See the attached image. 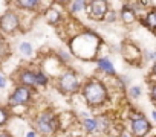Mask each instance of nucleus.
I'll return each mask as SVG.
<instances>
[{
  "label": "nucleus",
  "mask_w": 156,
  "mask_h": 137,
  "mask_svg": "<svg viewBox=\"0 0 156 137\" xmlns=\"http://www.w3.org/2000/svg\"><path fill=\"white\" fill-rule=\"evenodd\" d=\"M83 96L90 107H98L107 101V89L100 79H90L83 89Z\"/></svg>",
  "instance_id": "1"
},
{
  "label": "nucleus",
  "mask_w": 156,
  "mask_h": 137,
  "mask_svg": "<svg viewBox=\"0 0 156 137\" xmlns=\"http://www.w3.org/2000/svg\"><path fill=\"white\" fill-rule=\"evenodd\" d=\"M37 126L40 129V132L43 134H54L57 131V126H58V122L55 119V116H52L49 111L46 113H41L37 119Z\"/></svg>",
  "instance_id": "2"
},
{
  "label": "nucleus",
  "mask_w": 156,
  "mask_h": 137,
  "mask_svg": "<svg viewBox=\"0 0 156 137\" xmlns=\"http://www.w3.org/2000/svg\"><path fill=\"white\" fill-rule=\"evenodd\" d=\"M20 28V18L16 12L8 11L0 17V29L6 34H12Z\"/></svg>",
  "instance_id": "3"
},
{
  "label": "nucleus",
  "mask_w": 156,
  "mask_h": 137,
  "mask_svg": "<svg viewBox=\"0 0 156 137\" xmlns=\"http://www.w3.org/2000/svg\"><path fill=\"white\" fill-rule=\"evenodd\" d=\"M58 85H60V90L63 93H75L78 89H80V82H78L75 73H72V72H66L60 78Z\"/></svg>",
  "instance_id": "4"
},
{
  "label": "nucleus",
  "mask_w": 156,
  "mask_h": 137,
  "mask_svg": "<svg viewBox=\"0 0 156 137\" xmlns=\"http://www.w3.org/2000/svg\"><path fill=\"white\" fill-rule=\"evenodd\" d=\"M151 129L148 120L142 116H136V117H132V131L136 137H144L148 134V131Z\"/></svg>",
  "instance_id": "5"
},
{
  "label": "nucleus",
  "mask_w": 156,
  "mask_h": 137,
  "mask_svg": "<svg viewBox=\"0 0 156 137\" xmlns=\"http://www.w3.org/2000/svg\"><path fill=\"white\" fill-rule=\"evenodd\" d=\"M31 101V90L26 89V87H17L14 90V93L11 95L9 98V102L11 104H16V105H25Z\"/></svg>",
  "instance_id": "6"
},
{
  "label": "nucleus",
  "mask_w": 156,
  "mask_h": 137,
  "mask_svg": "<svg viewBox=\"0 0 156 137\" xmlns=\"http://www.w3.org/2000/svg\"><path fill=\"white\" fill-rule=\"evenodd\" d=\"M89 12H90L92 18L101 20V18H104V15L107 12V3L103 2V0H95V2H92L89 5Z\"/></svg>",
  "instance_id": "7"
},
{
  "label": "nucleus",
  "mask_w": 156,
  "mask_h": 137,
  "mask_svg": "<svg viewBox=\"0 0 156 137\" xmlns=\"http://www.w3.org/2000/svg\"><path fill=\"white\" fill-rule=\"evenodd\" d=\"M20 82H22V85L26 87V89L37 85V82H35V73L31 72V70H23V72L20 73Z\"/></svg>",
  "instance_id": "8"
},
{
  "label": "nucleus",
  "mask_w": 156,
  "mask_h": 137,
  "mask_svg": "<svg viewBox=\"0 0 156 137\" xmlns=\"http://www.w3.org/2000/svg\"><path fill=\"white\" fill-rule=\"evenodd\" d=\"M121 18H122L124 23H133V22L136 20V14H135V11H133L130 6L126 5V6L121 9Z\"/></svg>",
  "instance_id": "9"
},
{
  "label": "nucleus",
  "mask_w": 156,
  "mask_h": 137,
  "mask_svg": "<svg viewBox=\"0 0 156 137\" xmlns=\"http://www.w3.org/2000/svg\"><path fill=\"white\" fill-rule=\"evenodd\" d=\"M98 67L101 68L103 72H106V73H109V75H113L115 73V68H113V64L107 59V58H101V59H98Z\"/></svg>",
  "instance_id": "10"
},
{
  "label": "nucleus",
  "mask_w": 156,
  "mask_h": 137,
  "mask_svg": "<svg viewBox=\"0 0 156 137\" xmlns=\"http://www.w3.org/2000/svg\"><path fill=\"white\" fill-rule=\"evenodd\" d=\"M144 25H145L150 31H154V26H156V12H154V9H151V11L147 14Z\"/></svg>",
  "instance_id": "11"
},
{
  "label": "nucleus",
  "mask_w": 156,
  "mask_h": 137,
  "mask_svg": "<svg viewBox=\"0 0 156 137\" xmlns=\"http://www.w3.org/2000/svg\"><path fill=\"white\" fill-rule=\"evenodd\" d=\"M17 5L25 9H35L38 6V2L37 0H20V2H17Z\"/></svg>",
  "instance_id": "12"
},
{
  "label": "nucleus",
  "mask_w": 156,
  "mask_h": 137,
  "mask_svg": "<svg viewBox=\"0 0 156 137\" xmlns=\"http://www.w3.org/2000/svg\"><path fill=\"white\" fill-rule=\"evenodd\" d=\"M83 125H84V128H86V131H89V132H94L97 128H98V122L95 120V119H90V117H87V119H84V122H83Z\"/></svg>",
  "instance_id": "13"
},
{
  "label": "nucleus",
  "mask_w": 156,
  "mask_h": 137,
  "mask_svg": "<svg viewBox=\"0 0 156 137\" xmlns=\"http://www.w3.org/2000/svg\"><path fill=\"white\" fill-rule=\"evenodd\" d=\"M86 8V2H72L70 3V11L76 12V11H81Z\"/></svg>",
  "instance_id": "14"
},
{
  "label": "nucleus",
  "mask_w": 156,
  "mask_h": 137,
  "mask_svg": "<svg viewBox=\"0 0 156 137\" xmlns=\"http://www.w3.org/2000/svg\"><path fill=\"white\" fill-rule=\"evenodd\" d=\"M35 82H37V85H46L48 84V76L44 73H35Z\"/></svg>",
  "instance_id": "15"
},
{
  "label": "nucleus",
  "mask_w": 156,
  "mask_h": 137,
  "mask_svg": "<svg viewBox=\"0 0 156 137\" xmlns=\"http://www.w3.org/2000/svg\"><path fill=\"white\" fill-rule=\"evenodd\" d=\"M20 50H22L26 56H29V55L32 53V47H31L29 43H22V44H20Z\"/></svg>",
  "instance_id": "16"
},
{
  "label": "nucleus",
  "mask_w": 156,
  "mask_h": 137,
  "mask_svg": "<svg viewBox=\"0 0 156 137\" xmlns=\"http://www.w3.org/2000/svg\"><path fill=\"white\" fill-rule=\"evenodd\" d=\"M6 122H8V113H6L2 107H0V126L5 125Z\"/></svg>",
  "instance_id": "17"
},
{
  "label": "nucleus",
  "mask_w": 156,
  "mask_h": 137,
  "mask_svg": "<svg viewBox=\"0 0 156 137\" xmlns=\"http://www.w3.org/2000/svg\"><path fill=\"white\" fill-rule=\"evenodd\" d=\"M58 18H60V14H58L55 9H52V11L49 12V22H51V23H55Z\"/></svg>",
  "instance_id": "18"
},
{
  "label": "nucleus",
  "mask_w": 156,
  "mask_h": 137,
  "mask_svg": "<svg viewBox=\"0 0 156 137\" xmlns=\"http://www.w3.org/2000/svg\"><path fill=\"white\" fill-rule=\"evenodd\" d=\"M115 17H116V14L112 12V11H107L106 15H104V18H106L107 22H115Z\"/></svg>",
  "instance_id": "19"
},
{
  "label": "nucleus",
  "mask_w": 156,
  "mask_h": 137,
  "mask_svg": "<svg viewBox=\"0 0 156 137\" xmlns=\"http://www.w3.org/2000/svg\"><path fill=\"white\" fill-rule=\"evenodd\" d=\"M130 95H132L133 98H138V96L141 95V89H139V87H132V89H130Z\"/></svg>",
  "instance_id": "20"
},
{
  "label": "nucleus",
  "mask_w": 156,
  "mask_h": 137,
  "mask_svg": "<svg viewBox=\"0 0 156 137\" xmlns=\"http://www.w3.org/2000/svg\"><path fill=\"white\" fill-rule=\"evenodd\" d=\"M6 85V82H5V78L3 76H0V89H3Z\"/></svg>",
  "instance_id": "21"
},
{
  "label": "nucleus",
  "mask_w": 156,
  "mask_h": 137,
  "mask_svg": "<svg viewBox=\"0 0 156 137\" xmlns=\"http://www.w3.org/2000/svg\"><path fill=\"white\" fill-rule=\"evenodd\" d=\"M26 137H35V132L34 131H31V132H28V135Z\"/></svg>",
  "instance_id": "22"
},
{
  "label": "nucleus",
  "mask_w": 156,
  "mask_h": 137,
  "mask_svg": "<svg viewBox=\"0 0 156 137\" xmlns=\"http://www.w3.org/2000/svg\"><path fill=\"white\" fill-rule=\"evenodd\" d=\"M0 137H11V135L6 134V132H0Z\"/></svg>",
  "instance_id": "23"
},
{
  "label": "nucleus",
  "mask_w": 156,
  "mask_h": 137,
  "mask_svg": "<svg viewBox=\"0 0 156 137\" xmlns=\"http://www.w3.org/2000/svg\"><path fill=\"white\" fill-rule=\"evenodd\" d=\"M122 137H127V135H122Z\"/></svg>",
  "instance_id": "24"
}]
</instances>
